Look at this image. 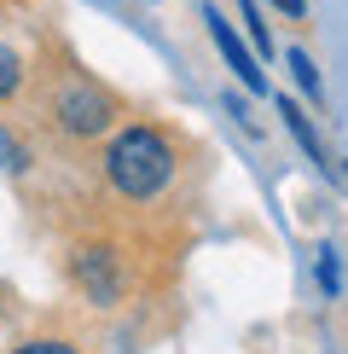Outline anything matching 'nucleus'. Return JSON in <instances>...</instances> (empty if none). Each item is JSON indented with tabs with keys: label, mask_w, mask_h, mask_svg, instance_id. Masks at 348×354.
<instances>
[{
	"label": "nucleus",
	"mask_w": 348,
	"mask_h": 354,
	"mask_svg": "<svg viewBox=\"0 0 348 354\" xmlns=\"http://www.w3.org/2000/svg\"><path fill=\"white\" fill-rule=\"evenodd\" d=\"M319 285H325V297L337 290V256L331 250H319Z\"/></svg>",
	"instance_id": "10"
},
{
	"label": "nucleus",
	"mask_w": 348,
	"mask_h": 354,
	"mask_svg": "<svg viewBox=\"0 0 348 354\" xmlns=\"http://www.w3.org/2000/svg\"><path fill=\"white\" fill-rule=\"evenodd\" d=\"M70 279H76V290L87 302H99V308L122 302V261H116V250H105V244H81L76 256H70Z\"/></svg>",
	"instance_id": "3"
},
{
	"label": "nucleus",
	"mask_w": 348,
	"mask_h": 354,
	"mask_svg": "<svg viewBox=\"0 0 348 354\" xmlns=\"http://www.w3.org/2000/svg\"><path fill=\"white\" fill-rule=\"evenodd\" d=\"M18 87H23V58L12 53L6 41H0V105H6V99L18 93Z\"/></svg>",
	"instance_id": "6"
},
{
	"label": "nucleus",
	"mask_w": 348,
	"mask_h": 354,
	"mask_svg": "<svg viewBox=\"0 0 348 354\" xmlns=\"http://www.w3.org/2000/svg\"><path fill=\"white\" fill-rule=\"evenodd\" d=\"M279 6L290 12V18H302V12H308V6H302V0H279Z\"/></svg>",
	"instance_id": "11"
},
{
	"label": "nucleus",
	"mask_w": 348,
	"mask_h": 354,
	"mask_svg": "<svg viewBox=\"0 0 348 354\" xmlns=\"http://www.w3.org/2000/svg\"><path fill=\"white\" fill-rule=\"evenodd\" d=\"M203 24H209V35H215V47H221V58L232 64V76L250 87V93H261V87H267V76H261V64L250 58V47L238 41V29H232V24L221 18V12H215V6H203Z\"/></svg>",
	"instance_id": "4"
},
{
	"label": "nucleus",
	"mask_w": 348,
	"mask_h": 354,
	"mask_svg": "<svg viewBox=\"0 0 348 354\" xmlns=\"http://www.w3.org/2000/svg\"><path fill=\"white\" fill-rule=\"evenodd\" d=\"M238 12H244V29H250L255 53H273V35H267V24H261V6L255 0H238Z\"/></svg>",
	"instance_id": "8"
},
{
	"label": "nucleus",
	"mask_w": 348,
	"mask_h": 354,
	"mask_svg": "<svg viewBox=\"0 0 348 354\" xmlns=\"http://www.w3.org/2000/svg\"><path fill=\"white\" fill-rule=\"evenodd\" d=\"M284 58H290V76L302 82V93H308V99H319V70H313V58L302 53V47H290Z\"/></svg>",
	"instance_id": "7"
},
{
	"label": "nucleus",
	"mask_w": 348,
	"mask_h": 354,
	"mask_svg": "<svg viewBox=\"0 0 348 354\" xmlns=\"http://www.w3.org/2000/svg\"><path fill=\"white\" fill-rule=\"evenodd\" d=\"M52 122L70 140H99L116 122V99L99 87L93 76H58L52 82Z\"/></svg>",
	"instance_id": "2"
},
{
	"label": "nucleus",
	"mask_w": 348,
	"mask_h": 354,
	"mask_svg": "<svg viewBox=\"0 0 348 354\" xmlns=\"http://www.w3.org/2000/svg\"><path fill=\"white\" fill-rule=\"evenodd\" d=\"M279 116H284V128H290V134H296V140H302V151H308V157H313V163H319V169H325V145H319V140H313V128H308V116H302L296 105H290V99H279Z\"/></svg>",
	"instance_id": "5"
},
{
	"label": "nucleus",
	"mask_w": 348,
	"mask_h": 354,
	"mask_svg": "<svg viewBox=\"0 0 348 354\" xmlns=\"http://www.w3.org/2000/svg\"><path fill=\"white\" fill-rule=\"evenodd\" d=\"M12 354H81V348L64 343V337H29V343H18Z\"/></svg>",
	"instance_id": "9"
},
{
	"label": "nucleus",
	"mask_w": 348,
	"mask_h": 354,
	"mask_svg": "<svg viewBox=\"0 0 348 354\" xmlns=\"http://www.w3.org/2000/svg\"><path fill=\"white\" fill-rule=\"evenodd\" d=\"M342 174H348V163H342Z\"/></svg>",
	"instance_id": "12"
},
{
	"label": "nucleus",
	"mask_w": 348,
	"mask_h": 354,
	"mask_svg": "<svg viewBox=\"0 0 348 354\" xmlns=\"http://www.w3.org/2000/svg\"><path fill=\"white\" fill-rule=\"evenodd\" d=\"M174 169H180L174 140L163 134V128H151V122L122 128V134L105 145V180H110L116 198H128V203H151V198H163L168 180H174Z\"/></svg>",
	"instance_id": "1"
}]
</instances>
